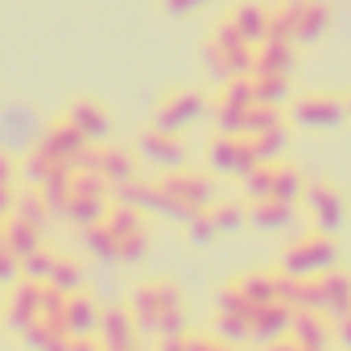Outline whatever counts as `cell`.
I'll return each instance as SVG.
<instances>
[{
	"label": "cell",
	"instance_id": "ac0fdd59",
	"mask_svg": "<svg viewBox=\"0 0 351 351\" xmlns=\"http://www.w3.org/2000/svg\"><path fill=\"white\" fill-rule=\"evenodd\" d=\"M330 322H335V318L322 314V310H298L289 335L298 339V347H318V351H326L330 339H335V326H330Z\"/></svg>",
	"mask_w": 351,
	"mask_h": 351
},
{
	"label": "cell",
	"instance_id": "cb8c5ba5",
	"mask_svg": "<svg viewBox=\"0 0 351 351\" xmlns=\"http://www.w3.org/2000/svg\"><path fill=\"white\" fill-rule=\"evenodd\" d=\"M318 281H322L326 314H330V318L351 314V277H347V273H339V269H326V273H318Z\"/></svg>",
	"mask_w": 351,
	"mask_h": 351
},
{
	"label": "cell",
	"instance_id": "74e56055",
	"mask_svg": "<svg viewBox=\"0 0 351 351\" xmlns=\"http://www.w3.org/2000/svg\"><path fill=\"white\" fill-rule=\"evenodd\" d=\"M186 228H191V240H195V244H207V240H215V236H219V232H215V223H211V211H199Z\"/></svg>",
	"mask_w": 351,
	"mask_h": 351
},
{
	"label": "cell",
	"instance_id": "2e32d148",
	"mask_svg": "<svg viewBox=\"0 0 351 351\" xmlns=\"http://www.w3.org/2000/svg\"><path fill=\"white\" fill-rule=\"evenodd\" d=\"M136 165H141L136 149H120V145H99V178H104L108 186H124V182L141 178V173H136Z\"/></svg>",
	"mask_w": 351,
	"mask_h": 351
},
{
	"label": "cell",
	"instance_id": "4316f807",
	"mask_svg": "<svg viewBox=\"0 0 351 351\" xmlns=\"http://www.w3.org/2000/svg\"><path fill=\"white\" fill-rule=\"evenodd\" d=\"M240 191L248 203H261V199H273V161H256L244 178H240Z\"/></svg>",
	"mask_w": 351,
	"mask_h": 351
},
{
	"label": "cell",
	"instance_id": "6da1fadb",
	"mask_svg": "<svg viewBox=\"0 0 351 351\" xmlns=\"http://www.w3.org/2000/svg\"><path fill=\"white\" fill-rule=\"evenodd\" d=\"M141 335L165 339V335H182L186 330V310H182V289L173 281H145L132 289L128 302Z\"/></svg>",
	"mask_w": 351,
	"mask_h": 351
},
{
	"label": "cell",
	"instance_id": "44dd1931",
	"mask_svg": "<svg viewBox=\"0 0 351 351\" xmlns=\"http://www.w3.org/2000/svg\"><path fill=\"white\" fill-rule=\"evenodd\" d=\"M298 219V203H281V199H261L248 207V223L261 232H289Z\"/></svg>",
	"mask_w": 351,
	"mask_h": 351
},
{
	"label": "cell",
	"instance_id": "484cf974",
	"mask_svg": "<svg viewBox=\"0 0 351 351\" xmlns=\"http://www.w3.org/2000/svg\"><path fill=\"white\" fill-rule=\"evenodd\" d=\"M232 285L244 293V302H248L252 310L265 306V302H277V273H244V277H236Z\"/></svg>",
	"mask_w": 351,
	"mask_h": 351
},
{
	"label": "cell",
	"instance_id": "52a82bcc",
	"mask_svg": "<svg viewBox=\"0 0 351 351\" xmlns=\"http://www.w3.org/2000/svg\"><path fill=\"white\" fill-rule=\"evenodd\" d=\"M207 116V99L191 87H178V91H169L157 108H153V124L157 128H169V132H182L191 124H199Z\"/></svg>",
	"mask_w": 351,
	"mask_h": 351
},
{
	"label": "cell",
	"instance_id": "3957f363",
	"mask_svg": "<svg viewBox=\"0 0 351 351\" xmlns=\"http://www.w3.org/2000/svg\"><path fill=\"white\" fill-rule=\"evenodd\" d=\"M112 199V186L99 178V173H75L71 182V203H66V219L79 223V228H91L108 215V203Z\"/></svg>",
	"mask_w": 351,
	"mask_h": 351
},
{
	"label": "cell",
	"instance_id": "c3c4849f",
	"mask_svg": "<svg viewBox=\"0 0 351 351\" xmlns=\"http://www.w3.org/2000/svg\"><path fill=\"white\" fill-rule=\"evenodd\" d=\"M302 351H318V347H302Z\"/></svg>",
	"mask_w": 351,
	"mask_h": 351
},
{
	"label": "cell",
	"instance_id": "5b68a950",
	"mask_svg": "<svg viewBox=\"0 0 351 351\" xmlns=\"http://www.w3.org/2000/svg\"><path fill=\"white\" fill-rule=\"evenodd\" d=\"M289 120L302 128H339L347 120V95L335 91H306L289 104Z\"/></svg>",
	"mask_w": 351,
	"mask_h": 351
},
{
	"label": "cell",
	"instance_id": "7bdbcfd3",
	"mask_svg": "<svg viewBox=\"0 0 351 351\" xmlns=\"http://www.w3.org/2000/svg\"><path fill=\"white\" fill-rule=\"evenodd\" d=\"M335 335L351 347V314H343V318H335Z\"/></svg>",
	"mask_w": 351,
	"mask_h": 351
},
{
	"label": "cell",
	"instance_id": "7c38bea8",
	"mask_svg": "<svg viewBox=\"0 0 351 351\" xmlns=\"http://www.w3.org/2000/svg\"><path fill=\"white\" fill-rule=\"evenodd\" d=\"M99 343L104 351H124V347H136L141 343V326L132 318L128 306H108L104 318H99Z\"/></svg>",
	"mask_w": 351,
	"mask_h": 351
},
{
	"label": "cell",
	"instance_id": "1f68e13d",
	"mask_svg": "<svg viewBox=\"0 0 351 351\" xmlns=\"http://www.w3.org/2000/svg\"><path fill=\"white\" fill-rule=\"evenodd\" d=\"M83 244H87V252H91L95 261H120V252H116V236H112L104 223L83 228Z\"/></svg>",
	"mask_w": 351,
	"mask_h": 351
},
{
	"label": "cell",
	"instance_id": "d6986e66",
	"mask_svg": "<svg viewBox=\"0 0 351 351\" xmlns=\"http://www.w3.org/2000/svg\"><path fill=\"white\" fill-rule=\"evenodd\" d=\"M66 120H71V124H75L87 141H95V145H104V141H108L112 120H108L104 104H95V99H75V104L66 108Z\"/></svg>",
	"mask_w": 351,
	"mask_h": 351
},
{
	"label": "cell",
	"instance_id": "f546056e",
	"mask_svg": "<svg viewBox=\"0 0 351 351\" xmlns=\"http://www.w3.org/2000/svg\"><path fill=\"white\" fill-rule=\"evenodd\" d=\"M207 211H211V223H215L219 236H232V232H240L248 223V207L244 203H215Z\"/></svg>",
	"mask_w": 351,
	"mask_h": 351
},
{
	"label": "cell",
	"instance_id": "30bf717a",
	"mask_svg": "<svg viewBox=\"0 0 351 351\" xmlns=\"http://www.w3.org/2000/svg\"><path fill=\"white\" fill-rule=\"evenodd\" d=\"M207 161H211L215 173H232V178H244V173L256 165V153H252L248 136H228V132H219V136L211 141V149H207Z\"/></svg>",
	"mask_w": 351,
	"mask_h": 351
},
{
	"label": "cell",
	"instance_id": "f1b7e54d",
	"mask_svg": "<svg viewBox=\"0 0 351 351\" xmlns=\"http://www.w3.org/2000/svg\"><path fill=\"white\" fill-rule=\"evenodd\" d=\"M252 91L256 104H285L289 99V75H252Z\"/></svg>",
	"mask_w": 351,
	"mask_h": 351
},
{
	"label": "cell",
	"instance_id": "b9f144b4",
	"mask_svg": "<svg viewBox=\"0 0 351 351\" xmlns=\"http://www.w3.org/2000/svg\"><path fill=\"white\" fill-rule=\"evenodd\" d=\"M265 351H302V347H298V339H293V335H281V339L265 343Z\"/></svg>",
	"mask_w": 351,
	"mask_h": 351
},
{
	"label": "cell",
	"instance_id": "8992f818",
	"mask_svg": "<svg viewBox=\"0 0 351 351\" xmlns=\"http://www.w3.org/2000/svg\"><path fill=\"white\" fill-rule=\"evenodd\" d=\"M157 186L173 199V203H182L186 211H207L211 207V199H215V186H211V178L207 173H199V169H186V165H178V169H165L161 178H157Z\"/></svg>",
	"mask_w": 351,
	"mask_h": 351
},
{
	"label": "cell",
	"instance_id": "ffe728a7",
	"mask_svg": "<svg viewBox=\"0 0 351 351\" xmlns=\"http://www.w3.org/2000/svg\"><path fill=\"white\" fill-rule=\"evenodd\" d=\"M228 21L240 29V38H244L248 46H261V42L269 38L273 13H269L265 5H256V0H244V5H236V9H232V17H228Z\"/></svg>",
	"mask_w": 351,
	"mask_h": 351
},
{
	"label": "cell",
	"instance_id": "4dcf8cb0",
	"mask_svg": "<svg viewBox=\"0 0 351 351\" xmlns=\"http://www.w3.org/2000/svg\"><path fill=\"white\" fill-rule=\"evenodd\" d=\"M215 132L244 136V132H248V108H236V104L215 99Z\"/></svg>",
	"mask_w": 351,
	"mask_h": 351
},
{
	"label": "cell",
	"instance_id": "603a6c76",
	"mask_svg": "<svg viewBox=\"0 0 351 351\" xmlns=\"http://www.w3.org/2000/svg\"><path fill=\"white\" fill-rule=\"evenodd\" d=\"M0 136L9 145H29V141L42 136V124L29 108H5V116H0Z\"/></svg>",
	"mask_w": 351,
	"mask_h": 351
},
{
	"label": "cell",
	"instance_id": "f35d334b",
	"mask_svg": "<svg viewBox=\"0 0 351 351\" xmlns=\"http://www.w3.org/2000/svg\"><path fill=\"white\" fill-rule=\"evenodd\" d=\"M161 5H165L169 17H191V13H199L207 5V0H161Z\"/></svg>",
	"mask_w": 351,
	"mask_h": 351
},
{
	"label": "cell",
	"instance_id": "7dc6e473",
	"mask_svg": "<svg viewBox=\"0 0 351 351\" xmlns=\"http://www.w3.org/2000/svg\"><path fill=\"white\" fill-rule=\"evenodd\" d=\"M347 116H351V95H347Z\"/></svg>",
	"mask_w": 351,
	"mask_h": 351
},
{
	"label": "cell",
	"instance_id": "bcb514c9",
	"mask_svg": "<svg viewBox=\"0 0 351 351\" xmlns=\"http://www.w3.org/2000/svg\"><path fill=\"white\" fill-rule=\"evenodd\" d=\"M281 5H302V0H281Z\"/></svg>",
	"mask_w": 351,
	"mask_h": 351
},
{
	"label": "cell",
	"instance_id": "d590c367",
	"mask_svg": "<svg viewBox=\"0 0 351 351\" xmlns=\"http://www.w3.org/2000/svg\"><path fill=\"white\" fill-rule=\"evenodd\" d=\"M281 124V108L277 104H252L248 108V132L244 136H256V132H269Z\"/></svg>",
	"mask_w": 351,
	"mask_h": 351
},
{
	"label": "cell",
	"instance_id": "ab89813d",
	"mask_svg": "<svg viewBox=\"0 0 351 351\" xmlns=\"http://www.w3.org/2000/svg\"><path fill=\"white\" fill-rule=\"evenodd\" d=\"M157 351H191V335L182 330V335H165V339H157Z\"/></svg>",
	"mask_w": 351,
	"mask_h": 351
},
{
	"label": "cell",
	"instance_id": "e575fe53",
	"mask_svg": "<svg viewBox=\"0 0 351 351\" xmlns=\"http://www.w3.org/2000/svg\"><path fill=\"white\" fill-rule=\"evenodd\" d=\"M54 265H58V252H50V248L42 244L34 256H25V261H21V277H29V281H42V285H46V281H50V273H54Z\"/></svg>",
	"mask_w": 351,
	"mask_h": 351
},
{
	"label": "cell",
	"instance_id": "ba28073f",
	"mask_svg": "<svg viewBox=\"0 0 351 351\" xmlns=\"http://www.w3.org/2000/svg\"><path fill=\"white\" fill-rule=\"evenodd\" d=\"M302 203H306V211H310V219H314V228L318 232H339L343 223H347V211H343V195L330 186V182H310L306 186V195H302Z\"/></svg>",
	"mask_w": 351,
	"mask_h": 351
},
{
	"label": "cell",
	"instance_id": "60d3db41",
	"mask_svg": "<svg viewBox=\"0 0 351 351\" xmlns=\"http://www.w3.org/2000/svg\"><path fill=\"white\" fill-rule=\"evenodd\" d=\"M71 351H104L99 335H71Z\"/></svg>",
	"mask_w": 351,
	"mask_h": 351
},
{
	"label": "cell",
	"instance_id": "d4e9b609",
	"mask_svg": "<svg viewBox=\"0 0 351 351\" xmlns=\"http://www.w3.org/2000/svg\"><path fill=\"white\" fill-rule=\"evenodd\" d=\"M306 173L298 169V165H289V161H273V199H281V203H302V195H306Z\"/></svg>",
	"mask_w": 351,
	"mask_h": 351
},
{
	"label": "cell",
	"instance_id": "7a4b0ae2",
	"mask_svg": "<svg viewBox=\"0 0 351 351\" xmlns=\"http://www.w3.org/2000/svg\"><path fill=\"white\" fill-rule=\"evenodd\" d=\"M335 261H339L335 236L314 228L310 236H298V240L281 252V265H277V269H285V273H293V277H318V273L335 269Z\"/></svg>",
	"mask_w": 351,
	"mask_h": 351
},
{
	"label": "cell",
	"instance_id": "5bb4252c",
	"mask_svg": "<svg viewBox=\"0 0 351 351\" xmlns=\"http://www.w3.org/2000/svg\"><path fill=\"white\" fill-rule=\"evenodd\" d=\"M0 248H9L17 261H25V256H34L42 248V228H34L17 211H9L5 219H0Z\"/></svg>",
	"mask_w": 351,
	"mask_h": 351
},
{
	"label": "cell",
	"instance_id": "7402d4cb",
	"mask_svg": "<svg viewBox=\"0 0 351 351\" xmlns=\"http://www.w3.org/2000/svg\"><path fill=\"white\" fill-rule=\"evenodd\" d=\"M252 58H256L252 75H289L293 71V42L265 38L261 46H252Z\"/></svg>",
	"mask_w": 351,
	"mask_h": 351
},
{
	"label": "cell",
	"instance_id": "e0dca14e",
	"mask_svg": "<svg viewBox=\"0 0 351 351\" xmlns=\"http://www.w3.org/2000/svg\"><path fill=\"white\" fill-rule=\"evenodd\" d=\"M99 318H104V306H99L87 289L66 293V314H62V322H66L71 335H99Z\"/></svg>",
	"mask_w": 351,
	"mask_h": 351
},
{
	"label": "cell",
	"instance_id": "9a60e30c",
	"mask_svg": "<svg viewBox=\"0 0 351 351\" xmlns=\"http://www.w3.org/2000/svg\"><path fill=\"white\" fill-rule=\"evenodd\" d=\"M42 281H29V277H21L17 285H13V293H9V326L13 330H25L29 322H38V314H42Z\"/></svg>",
	"mask_w": 351,
	"mask_h": 351
},
{
	"label": "cell",
	"instance_id": "8fae6325",
	"mask_svg": "<svg viewBox=\"0 0 351 351\" xmlns=\"http://www.w3.org/2000/svg\"><path fill=\"white\" fill-rule=\"evenodd\" d=\"M87 145H95V141H87L66 116L58 120V124H50V128H42V136H38V149L46 153V157H54V161H62V165H75L79 161V153L87 149Z\"/></svg>",
	"mask_w": 351,
	"mask_h": 351
},
{
	"label": "cell",
	"instance_id": "4fadbf2b",
	"mask_svg": "<svg viewBox=\"0 0 351 351\" xmlns=\"http://www.w3.org/2000/svg\"><path fill=\"white\" fill-rule=\"evenodd\" d=\"M293 306H285L281 298L277 302H265V306H256L252 310V339L265 347V343H273V339H281V335H289L293 330Z\"/></svg>",
	"mask_w": 351,
	"mask_h": 351
},
{
	"label": "cell",
	"instance_id": "ee69618b",
	"mask_svg": "<svg viewBox=\"0 0 351 351\" xmlns=\"http://www.w3.org/2000/svg\"><path fill=\"white\" fill-rule=\"evenodd\" d=\"M0 182H5V186H13V161H9L5 153H0Z\"/></svg>",
	"mask_w": 351,
	"mask_h": 351
},
{
	"label": "cell",
	"instance_id": "d6a6232c",
	"mask_svg": "<svg viewBox=\"0 0 351 351\" xmlns=\"http://www.w3.org/2000/svg\"><path fill=\"white\" fill-rule=\"evenodd\" d=\"M50 289H58V293H79L83 289V265L79 261H66V256H58V265H54V273H50V281H46Z\"/></svg>",
	"mask_w": 351,
	"mask_h": 351
},
{
	"label": "cell",
	"instance_id": "9c48e42d",
	"mask_svg": "<svg viewBox=\"0 0 351 351\" xmlns=\"http://www.w3.org/2000/svg\"><path fill=\"white\" fill-rule=\"evenodd\" d=\"M285 17H289V38L293 46H310L318 38H326L330 29V9L322 0H302V5H281Z\"/></svg>",
	"mask_w": 351,
	"mask_h": 351
},
{
	"label": "cell",
	"instance_id": "277c9868",
	"mask_svg": "<svg viewBox=\"0 0 351 351\" xmlns=\"http://www.w3.org/2000/svg\"><path fill=\"white\" fill-rule=\"evenodd\" d=\"M136 157L149 169H157V173L178 169V165H186V141H182V132H169V128L149 124V128L136 132Z\"/></svg>",
	"mask_w": 351,
	"mask_h": 351
},
{
	"label": "cell",
	"instance_id": "f6af8a7d",
	"mask_svg": "<svg viewBox=\"0 0 351 351\" xmlns=\"http://www.w3.org/2000/svg\"><path fill=\"white\" fill-rule=\"evenodd\" d=\"M124 351H145V347H141V343H136V347H124Z\"/></svg>",
	"mask_w": 351,
	"mask_h": 351
},
{
	"label": "cell",
	"instance_id": "8d00e7d4",
	"mask_svg": "<svg viewBox=\"0 0 351 351\" xmlns=\"http://www.w3.org/2000/svg\"><path fill=\"white\" fill-rule=\"evenodd\" d=\"M120 261L124 265H132V261H141L145 252H149V232H136V236H128V240H120Z\"/></svg>",
	"mask_w": 351,
	"mask_h": 351
},
{
	"label": "cell",
	"instance_id": "83f0119b",
	"mask_svg": "<svg viewBox=\"0 0 351 351\" xmlns=\"http://www.w3.org/2000/svg\"><path fill=\"white\" fill-rule=\"evenodd\" d=\"M248 145H252L256 161H281V157H285V145H289V132H285V124H277V128H269V132L248 136Z\"/></svg>",
	"mask_w": 351,
	"mask_h": 351
},
{
	"label": "cell",
	"instance_id": "836d02e7",
	"mask_svg": "<svg viewBox=\"0 0 351 351\" xmlns=\"http://www.w3.org/2000/svg\"><path fill=\"white\" fill-rule=\"evenodd\" d=\"M13 211H17L21 219H29L34 228H42V232H46V219H50V207H46V199H42V191H25V195H17V203H13Z\"/></svg>",
	"mask_w": 351,
	"mask_h": 351
}]
</instances>
